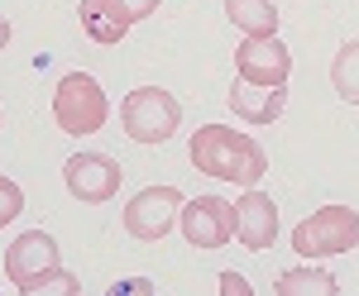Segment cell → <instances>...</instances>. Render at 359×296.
Listing matches in <instances>:
<instances>
[{"label":"cell","mask_w":359,"mask_h":296,"mask_svg":"<svg viewBox=\"0 0 359 296\" xmlns=\"http://www.w3.org/2000/svg\"><path fill=\"white\" fill-rule=\"evenodd\" d=\"M20 211H25V191H20V182H15V177H0V230L15 225Z\"/></svg>","instance_id":"cell-17"},{"label":"cell","mask_w":359,"mask_h":296,"mask_svg":"<svg viewBox=\"0 0 359 296\" xmlns=\"http://www.w3.org/2000/svg\"><path fill=\"white\" fill-rule=\"evenodd\" d=\"M57 268V239L48 230H29V234H15V244L5 248V272L15 282V292H25L39 272Z\"/></svg>","instance_id":"cell-10"},{"label":"cell","mask_w":359,"mask_h":296,"mask_svg":"<svg viewBox=\"0 0 359 296\" xmlns=\"http://www.w3.org/2000/svg\"><path fill=\"white\" fill-rule=\"evenodd\" d=\"M235 72L254 86H287L292 77V53H287V43L269 34V38H245L240 48H235Z\"/></svg>","instance_id":"cell-8"},{"label":"cell","mask_w":359,"mask_h":296,"mask_svg":"<svg viewBox=\"0 0 359 296\" xmlns=\"http://www.w3.org/2000/svg\"><path fill=\"white\" fill-rule=\"evenodd\" d=\"M187 158L201 177L216 182H235V187H259V177L269 172V153L264 143H254L249 134L230 129V125H201L192 134Z\"/></svg>","instance_id":"cell-1"},{"label":"cell","mask_w":359,"mask_h":296,"mask_svg":"<svg viewBox=\"0 0 359 296\" xmlns=\"http://www.w3.org/2000/svg\"><path fill=\"white\" fill-rule=\"evenodd\" d=\"M62 182H67V191L77 201L101 206V201H111L115 191H120V162L111 153H72V158L62 162Z\"/></svg>","instance_id":"cell-7"},{"label":"cell","mask_w":359,"mask_h":296,"mask_svg":"<svg viewBox=\"0 0 359 296\" xmlns=\"http://www.w3.org/2000/svg\"><path fill=\"white\" fill-rule=\"evenodd\" d=\"M331 81H335V96L359 106V38L355 43H340V53L331 62Z\"/></svg>","instance_id":"cell-15"},{"label":"cell","mask_w":359,"mask_h":296,"mask_svg":"<svg viewBox=\"0 0 359 296\" xmlns=\"http://www.w3.org/2000/svg\"><path fill=\"white\" fill-rule=\"evenodd\" d=\"M77 15H82V29L91 43H125V34H130V15H125V5L120 0H82L77 5Z\"/></svg>","instance_id":"cell-12"},{"label":"cell","mask_w":359,"mask_h":296,"mask_svg":"<svg viewBox=\"0 0 359 296\" xmlns=\"http://www.w3.org/2000/svg\"><path fill=\"white\" fill-rule=\"evenodd\" d=\"M177 125H182V106H177V96H168L163 86H139L125 96V106H120V129L125 139H135V143H168V139L177 134Z\"/></svg>","instance_id":"cell-2"},{"label":"cell","mask_w":359,"mask_h":296,"mask_svg":"<svg viewBox=\"0 0 359 296\" xmlns=\"http://www.w3.org/2000/svg\"><path fill=\"white\" fill-rule=\"evenodd\" d=\"M230 24L240 29L245 38H269L278 34V5L273 0H225Z\"/></svg>","instance_id":"cell-13"},{"label":"cell","mask_w":359,"mask_h":296,"mask_svg":"<svg viewBox=\"0 0 359 296\" xmlns=\"http://www.w3.org/2000/svg\"><path fill=\"white\" fill-rule=\"evenodd\" d=\"M120 5H125V15H130V20L139 24V20H149V15H154L163 0H120Z\"/></svg>","instance_id":"cell-18"},{"label":"cell","mask_w":359,"mask_h":296,"mask_svg":"<svg viewBox=\"0 0 359 296\" xmlns=\"http://www.w3.org/2000/svg\"><path fill=\"white\" fill-rule=\"evenodd\" d=\"M221 292H225V296H249L254 287H249L240 272H221Z\"/></svg>","instance_id":"cell-19"},{"label":"cell","mask_w":359,"mask_h":296,"mask_svg":"<svg viewBox=\"0 0 359 296\" xmlns=\"http://www.w3.org/2000/svg\"><path fill=\"white\" fill-rule=\"evenodd\" d=\"M230 115L235 120H249V125H278V115L287 106V86H254V81H235L230 86Z\"/></svg>","instance_id":"cell-11"},{"label":"cell","mask_w":359,"mask_h":296,"mask_svg":"<svg viewBox=\"0 0 359 296\" xmlns=\"http://www.w3.org/2000/svg\"><path fill=\"white\" fill-rule=\"evenodd\" d=\"M177 216H182V191L177 187H144L139 196H130V206H125V230H130L135 239L154 244L177 225Z\"/></svg>","instance_id":"cell-5"},{"label":"cell","mask_w":359,"mask_h":296,"mask_svg":"<svg viewBox=\"0 0 359 296\" xmlns=\"http://www.w3.org/2000/svg\"><path fill=\"white\" fill-rule=\"evenodd\" d=\"M177 225L192 248H221L235 239V206L221 196H192V201H182Z\"/></svg>","instance_id":"cell-6"},{"label":"cell","mask_w":359,"mask_h":296,"mask_svg":"<svg viewBox=\"0 0 359 296\" xmlns=\"http://www.w3.org/2000/svg\"><path fill=\"white\" fill-rule=\"evenodd\" d=\"M340 282L326 268H287L273 277V296H335Z\"/></svg>","instance_id":"cell-14"},{"label":"cell","mask_w":359,"mask_h":296,"mask_svg":"<svg viewBox=\"0 0 359 296\" xmlns=\"http://www.w3.org/2000/svg\"><path fill=\"white\" fill-rule=\"evenodd\" d=\"M77 292H82V282H77L72 272H62V268L39 272V277L25 287V296H77Z\"/></svg>","instance_id":"cell-16"},{"label":"cell","mask_w":359,"mask_h":296,"mask_svg":"<svg viewBox=\"0 0 359 296\" xmlns=\"http://www.w3.org/2000/svg\"><path fill=\"white\" fill-rule=\"evenodd\" d=\"M111 115V101H106V86L91 77V72H67L53 91V120L62 134H96Z\"/></svg>","instance_id":"cell-3"},{"label":"cell","mask_w":359,"mask_h":296,"mask_svg":"<svg viewBox=\"0 0 359 296\" xmlns=\"http://www.w3.org/2000/svg\"><path fill=\"white\" fill-rule=\"evenodd\" d=\"M359 244V211L350 206H321L316 216H306L292 230V248L302 258H335V253H350Z\"/></svg>","instance_id":"cell-4"},{"label":"cell","mask_w":359,"mask_h":296,"mask_svg":"<svg viewBox=\"0 0 359 296\" xmlns=\"http://www.w3.org/2000/svg\"><path fill=\"white\" fill-rule=\"evenodd\" d=\"M5 43H10V20H0V53H5Z\"/></svg>","instance_id":"cell-20"},{"label":"cell","mask_w":359,"mask_h":296,"mask_svg":"<svg viewBox=\"0 0 359 296\" xmlns=\"http://www.w3.org/2000/svg\"><path fill=\"white\" fill-rule=\"evenodd\" d=\"M235 239L249 253H264L278 239V206L273 196H264L259 187H245V196L235 201Z\"/></svg>","instance_id":"cell-9"}]
</instances>
